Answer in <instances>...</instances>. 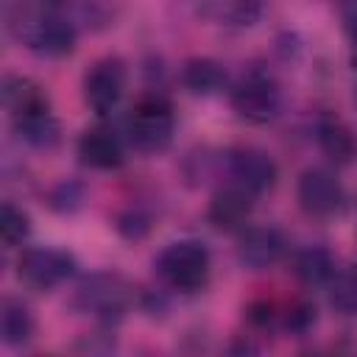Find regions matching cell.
Returning <instances> with one entry per match:
<instances>
[{
	"mask_svg": "<svg viewBox=\"0 0 357 357\" xmlns=\"http://www.w3.org/2000/svg\"><path fill=\"white\" fill-rule=\"evenodd\" d=\"M176 128L173 106L162 95H142L128 114V142L142 153H159L170 145Z\"/></svg>",
	"mask_w": 357,
	"mask_h": 357,
	"instance_id": "cell-3",
	"label": "cell"
},
{
	"mask_svg": "<svg viewBox=\"0 0 357 357\" xmlns=\"http://www.w3.org/2000/svg\"><path fill=\"white\" fill-rule=\"evenodd\" d=\"M3 100H6V106H8V112H11L14 117H25V114L50 109L47 95L42 92V86H36L33 81L20 78V75H8V78H6Z\"/></svg>",
	"mask_w": 357,
	"mask_h": 357,
	"instance_id": "cell-15",
	"label": "cell"
},
{
	"mask_svg": "<svg viewBox=\"0 0 357 357\" xmlns=\"http://www.w3.org/2000/svg\"><path fill=\"white\" fill-rule=\"evenodd\" d=\"M128 284L123 276L117 273H95L89 279H84L75 290V307L98 315V318H120L123 310L128 307Z\"/></svg>",
	"mask_w": 357,
	"mask_h": 357,
	"instance_id": "cell-7",
	"label": "cell"
},
{
	"mask_svg": "<svg viewBox=\"0 0 357 357\" xmlns=\"http://www.w3.org/2000/svg\"><path fill=\"white\" fill-rule=\"evenodd\" d=\"M17 273L25 284L36 290H50L75 273V257L64 248H50V245L25 248L17 259Z\"/></svg>",
	"mask_w": 357,
	"mask_h": 357,
	"instance_id": "cell-5",
	"label": "cell"
},
{
	"mask_svg": "<svg viewBox=\"0 0 357 357\" xmlns=\"http://www.w3.org/2000/svg\"><path fill=\"white\" fill-rule=\"evenodd\" d=\"M248 321L257 324V326H268L273 321V307L268 301H254L248 307Z\"/></svg>",
	"mask_w": 357,
	"mask_h": 357,
	"instance_id": "cell-26",
	"label": "cell"
},
{
	"mask_svg": "<svg viewBox=\"0 0 357 357\" xmlns=\"http://www.w3.org/2000/svg\"><path fill=\"white\" fill-rule=\"evenodd\" d=\"M229 100H231V109L237 112V117H243L245 123H254V126L271 123L279 114V106H282L279 86L265 73H248V75H243L234 84Z\"/></svg>",
	"mask_w": 357,
	"mask_h": 357,
	"instance_id": "cell-4",
	"label": "cell"
},
{
	"mask_svg": "<svg viewBox=\"0 0 357 357\" xmlns=\"http://www.w3.org/2000/svg\"><path fill=\"white\" fill-rule=\"evenodd\" d=\"M312 324H315V307H310L307 301H296L284 315V326L296 335H304Z\"/></svg>",
	"mask_w": 357,
	"mask_h": 357,
	"instance_id": "cell-24",
	"label": "cell"
},
{
	"mask_svg": "<svg viewBox=\"0 0 357 357\" xmlns=\"http://www.w3.org/2000/svg\"><path fill=\"white\" fill-rule=\"evenodd\" d=\"M315 137H318V145L324 151V156L335 165H349L351 156H354V139H351V131L332 114H324L315 126Z\"/></svg>",
	"mask_w": 357,
	"mask_h": 357,
	"instance_id": "cell-13",
	"label": "cell"
},
{
	"mask_svg": "<svg viewBox=\"0 0 357 357\" xmlns=\"http://www.w3.org/2000/svg\"><path fill=\"white\" fill-rule=\"evenodd\" d=\"M296 195H298L301 209L312 218H329L343 206L340 181L329 170H321V167H310L298 176Z\"/></svg>",
	"mask_w": 357,
	"mask_h": 357,
	"instance_id": "cell-8",
	"label": "cell"
},
{
	"mask_svg": "<svg viewBox=\"0 0 357 357\" xmlns=\"http://www.w3.org/2000/svg\"><path fill=\"white\" fill-rule=\"evenodd\" d=\"M78 156L84 165H89L95 170H114L123 165V142L112 128L98 126V128H89L81 134Z\"/></svg>",
	"mask_w": 357,
	"mask_h": 357,
	"instance_id": "cell-11",
	"label": "cell"
},
{
	"mask_svg": "<svg viewBox=\"0 0 357 357\" xmlns=\"http://www.w3.org/2000/svg\"><path fill=\"white\" fill-rule=\"evenodd\" d=\"M123 89H126V64L117 56L98 59L84 75V100L98 117H106L120 103Z\"/></svg>",
	"mask_w": 357,
	"mask_h": 357,
	"instance_id": "cell-6",
	"label": "cell"
},
{
	"mask_svg": "<svg viewBox=\"0 0 357 357\" xmlns=\"http://www.w3.org/2000/svg\"><path fill=\"white\" fill-rule=\"evenodd\" d=\"M340 17H343V28L357 50V0H343L340 3Z\"/></svg>",
	"mask_w": 357,
	"mask_h": 357,
	"instance_id": "cell-25",
	"label": "cell"
},
{
	"mask_svg": "<svg viewBox=\"0 0 357 357\" xmlns=\"http://www.w3.org/2000/svg\"><path fill=\"white\" fill-rule=\"evenodd\" d=\"M14 126H17V134L36 148H53L59 142V123L50 114V109L33 112L25 117H14Z\"/></svg>",
	"mask_w": 357,
	"mask_h": 357,
	"instance_id": "cell-19",
	"label": "cell"
},
{
	"mask_svg": "<svg viewBox=\"0 0 357 357\" xmlns=\"http://www.w3.org/2000/svg\"><path fill=\"white\" fill-rule=\"evenodd\" d=\"M114 229L126 237V240H142L148 231H151V220L139 212V209H128V212H123L120 218H117V223H114Z\"/></svg>",
	"mask_w": 357,
	"mask_h": 357,
	"instance_id": "cell-23",
	"label": "cell"
},
{
	"mask_svg": "<svg viewBox=\"0 0 357 357\" xmlns=\"http://www.w3.org/2000/svg\"><path fill=\"white\" fill-rule=\"evenodd\" d=\"M47 204L56 209V212H75L81 206V187L75 181H61L50 190L47 195Z\"/></svg>",
	"mask_w": 357,
	"mask_h": 357,
	"instance_id": "cell-22",
	"label": "cell"
},
{
	"mask_svg": "<svg viewBox=\"0 0 357 357\" xmlns=\"http://www.w3.org/2000/svg\"><path fill=\"white\" fill-rule=\"evenodd\" d=\"M251 215V192L243 190L240 184H231V187H223L212 195L209 201V209H206V218L215 229L220 231H234L245 223V218Z\"/></svg>",
	"mask_w": 357,
	"mask_h": 357,
	"instance_id": "cell-12",
	"label": "cell"
},
{
	"mask_svg": "<svg viewBox=\"0 0 357 357\" xmlns=\"http://www.w3.org/2000/svg\"><path fill=\"white\" fill-rule=\"evenodd\" d=\"M204 11L231 28H248L262 17V0H204Z\"/></svg>",
	"mask_w": 357,
	"mask_h": 357,
	"instance_id": "cell-17",
	"label": "cell"
},
{
	"mask_svg": "<svg viewBox=\"0 0 357 357\" xmlns=\"http://www.w3.org/2000/svg\"><path fill=\"white\" fill-rule=\"evenodd\" d=\"M229 173L234 178V184H240L251 195L268 192L276 184V162L265 151L251 148V145L234 148L229 153Z\"/></svg>",
	"mask_w": 357,
	"mask_h": 357,
	"instance_id": "cell-9",
	"label": "cell"
},
{
	"mask_svg": "<svg viewBox=\"0 0 357 357\" xmlns=\"http://www.w3.org/2000/svg\"><path fill=\"white\" fill-rule=\"evenodd\" d=\"M156 273L178 293H195L209 279V248L198 240H178L156 257Z\"/></svg>",
	"mask_w": 357,
	"mask_h": 357,
	"instance_id": "cell-2",
	"label": "cell"
},
{
	"mask_svg": "<svg viewBox=\"0 0 357 357\" xmlns=\"http://www.w3.org/2000/svg\"><path fill=\"white\" fill-rule=\"evenodd\" d=\"M293 273L298 276L301 284L307 287H321L335 279V257L324 245H310L301 248L293 259Z\"/></svg>",
	"mask_w": 357,
	"mask_h": 357,
	"instance_id": "cell-14",
	"label": "cell"
},
{
	"mask_svg": "<svg viewBox=\"0 0 357 357\" xmlns=\"http://www.w3.org/2000/svg\"><path fill=\"white\" fill-rule=\"evenodd\" d=\"M11 31L20 42H25L31 50L42 56H67L75 50V25L56 14L53 8H20L17 17H11Z\"/></svg>",
	"mask_w": 357,
	"mask_h": 357,
	"instance_id": "cell-1",
	"label": "cell"
},
{
	"mask_svg": "<svg viewBox=\"0 0 357 357\" xmlns=\"http://www.w3.org/2000/svg\"><path fill=\"white\" fill-rule=\"evenodd\" d=\"M0 335L6 346H22L31 340L33 335V315L28 310V304L17 301V298H6L3 310H0Z\"/></svg>",
	"mask_w": 357,
	"mask_h": 357,
	"instance_id": "cell-18",
	"label": "cell"
},
{
	"mask_svg": "<svg viewBox=\"0 0 357 357\" xmlns=\"http://www.w3.org/2000/svg\"><path fill=\"white\" fill-rule=\"evenodd\" d=\"M332 307L343 315H357V265L332 279Z\"/></svg>",
	"mask_w": 357,
	"mask_h": 357,
	"instance_id": "cell-21",
	"label": "cell"
},
{
	"mask_svg": "<svg viewBox=\"0 0 357 357\" xmlns=\"http://www.w3.org/2000/svg\"><path fill=\"white\" fill-rule=\"evenodd\" d=\"M181 84L192 95H215L226 84V73L212 59H190L181 70Z\"/></svg>",
	"mask_w": 357,
	"mask_h": 357,
	"instance_id": "cell-16",
	"label": "cell"
},
{
	"mask_svg": "<svg viewBox=\"0 0 357 357\" xmlns=\"http://www.w3.org/2000/svg\"><path fill=\"white\" fill-rule=\"evenodd\" d=\"M0 234L6 245H20L28 234H31V218L25 209H20L17 204L6 201L0 209Z\"/></svg>",
	"mask_w": 357,
	"mask_h": 357,
	"instance_id": "cell-20",
	"label": "cell"
},
{
	"mask_svg": "<svg viewBox=\"0 0 357 357\" xmlns=\"http://www.w3.org/2000/svg\"><path fill=\"white\" fill-rule=\"evenodd\" d=\"M282 254H284V237L273 226H248L237 240L240 262L254 271L273 265Z\"/></svg>",
	"mask_w": 357,
	"mask_h": 357,
	"instance_id": "cell-10",
	"label": "cell"
}]
</instances>
